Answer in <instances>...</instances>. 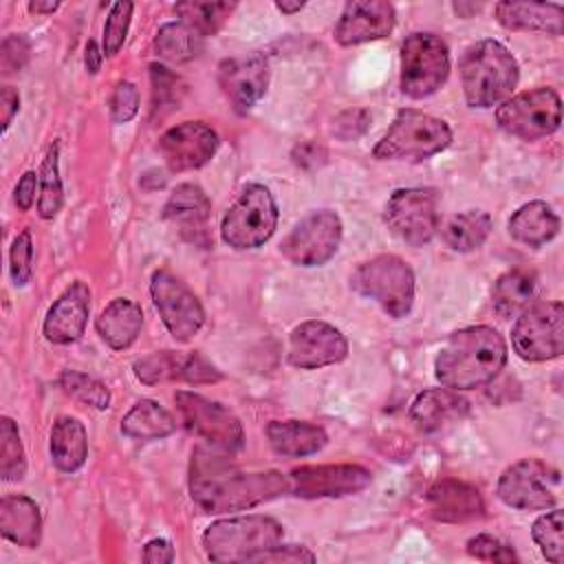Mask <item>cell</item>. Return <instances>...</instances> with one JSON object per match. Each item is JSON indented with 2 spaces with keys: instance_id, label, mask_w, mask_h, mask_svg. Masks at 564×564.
<instances>
[{
  "instance_id": "d6986e66",
  "label": "cell",
  "mask_w": 564,
  "mask_h": 564,
  "mask_svg": "<svg viewBox=\"0 0 564 564\" xmlns=\"http://www.w3.org/2000/svg\"><path fill=\"white\" fill-rule=\"evenodd\" d=\"M220 145L216 130L203 121H183L159 137V152L172 172L198 170Z\"/></svg>"
},
{
  "instance_id": "8d00e7d4",
  "label": "cell",
  "mask_w": 564,
  "mask_h": 564,
  "mask_svg": "<svg viewBox=\"0 0 564 564\" xmlns=\"http://www.w3.org/2000/svg\"><path fill=\"white\" fill-rule=\"evenodd\" d=\"M64 203V189L59 178V143L53 141L46 150V156L42 161L40 170V198H37V214L44 220H51L57 216Z\"/></svg>"
},
{
  "instance_id": "7dc6e473",
  "label": "cell",
  "mask_w": 564,
  "mask_h": 564,
  "mask_svg": "<svg viewBox=\"0 0 564 564\" xmlns=\"http://www.w3.org/2000/svg\"><path fill=\"white\" fill-rule=\"evenodd\" d=\"M315 553L306 546H300V544H275L271 546L269 551L260 553L256 557V562H275V564H302V562H315Z\"/></svg>"
},
{
  "instance_id": "603a6c76",
  "label": "cell",
  "mask_w": 564,
  "mask_h": 564,
  "mask_svg": "<svg viewBox=\"0 0 564 564\" xmlns=\"http://www.w3.org/2000/svg\"><path fill=\"white\" fill-rule=\"evenodd\" d=\"M90 315V289L84 282H73L48 308L44 317V337L51 344H73L84 335Z\"/></svg>"
},
{
  "instance_id": "ba28073f",
  "label": "cell",
  "mask_w": 564,
  "mask_h": 564,
  "mask_svg": "<svg viewBox=\"0 0 564 564\" xmlns=\"http://www.w3.org/2000/svg\"><path fill=\"white\" fill-rule=\"evenodd\" d=\"M449 75V48L434 33H412L401 44V90L412 99L434 95Z\"/></svg>"
},
{
  "instance_id": "b9f144b4",
  "label": "cell",
  "mask_w": 564,
  "mask_h": 564,
  "mask_svg": "<svg viewBox=\"0 0 564 564\" xmlns=\"http://www.w3.org/2000/svg\"><path fill=\"white\" fill-rule=\"evenodd\" d=\"M9 273L15 286H24L31 280L33 273V240L31 231H20L9 249Z\"/></svg>"
},
{
  "instance_id": "5b68a950",
  "label": "cell",
  "mask_w": 564,
  "mask_h": 564,
  "mask_svg": "<svg viewBox=\"0 0 564 564\" xmlns=\"http://www.w3.org/2000/svg\"><path fill=\"white\" fill-rule=\"evenodd\" d=\"M452 143L449 126L427 112L403 108L388 132L377 141L372 154L379 161H425Z\"/></svg>"
},
{
  "instance_id": "7bdbcfd3",
  "label": "cell",
  "mask_w": 564,
  "mask_h": 564,
  "mask_svg": "<svg viewBox=\"0 0 564 564\" xmlns=\"http://www.w3.org/2000/svg\"><path fill=\"white\" fill-rule=\"evenodd\" d=\"M467 553L482 562H518V555L509 544L487 533H478L467 540Z\"/></svg>"
},
{
  "instance_id": "db71d44e",
  "label": "cell",
  "mask_w": 564,
  "mask_h": 564,
  "mask_svg": "<svg viewBox=\"0 0 564 564\" xmlns=\"http://www.w3.org/2000/svg\"><path fill=\"white\" fill-rule=\"evenodd\" d=\"M101 59H104V48H99L97 42H88L86 44V53H84V66L90 75H97L101 68Z\"/></svg>"
},
{
  "instance_id": "e0dca14e",
  "label": "cell",
  "mask_w": 564,
  "mask_h": 564,
  "mask_svg": "<svg viewBox=\"0 0 564 564\" xmlns=\"http://www.w3.org/2000/svg\"><path fill=\"white\" fill-rule=\"evenodd\" d=\"M348 341L339 328L322 319H306L289 335L286 359L293 368L315 370L344 361Z\"/></svg>"
},
{
  "instance_id": "8992f818",
  "label": "cell",
  "mask_w": 564,
  "mask_h": 564,
  "mask_svg": "<svg viewBox=\"0 0 564 564\" xmlns=\"http://www.w3.org/2000/svg\"><path fill=\"white\" fill-rule=\"evenodd\" d=\"M350 286L359 295L375 300L394 319L412 311L414 273L410 264L394 253H379L361 262L350 278Z\"/></svg>"
},
{
  "instance_id": "f6af8a7d",
  "label": "cell",
  "mask_w": 564,
  "mask_h": 564,
  "mask_svg": "<svg viewBox=\"0 0 564 564\" xmlns=\"http://www.w3.org/2000/svg\"><path fill=\"white\" fill-rule=\"evenodd\" d=\"M29 53H31V44L24 35H20V33L7 35L2 40V48H0L2 75H13V73L22 70L24 64L29 62Z\"/></svg>"
},
{
  "instance_id": "6da1fadb",
  "label": "cell",
  "mask_w": 564,
  "mask_h": 564,
  "mask_svg": "<svg viewBox=\"0 0 564 564\" xmlns=\"http://www.w3.org/2000/svg\"><path fill=\"white\" fill-rule=\"evenodd\" d=\"M289 491L280 471H245L214 445H198L189 460V496L205 513H231Z\"/></svg>"
},
{
  "instance_id": "7a4b0ae2",
  "label": "cell",
  "mask_w": 564,
  "mask_h": 564,
  "mask_svg": "<svg viewBox=\"0 0 564 564\" xmlns=\"http://www.w3.org/2000/svg\"><path fill=\"white\" fill-rule=\"evenodd\" d=\"M507 364V341L491 326H467L447 337L434 359V375L452 390H474L498 377Z\"/></svg>"
},
{
  "instance_id": "ac0fdd59",
  "label": "cell",
  "mask_w": 564,
  "mask_h": 564,
  "mask_svg": "<svg viewBox=\"0 0 564 564\" xmlns=\"http://www.w3.org/2000/svg\"><path fill=\"white\" fill-rule=\"evenodd\" d=\"M134 377L145 383L163 381H187V383H216L223 372L200 352H178V350H156L134 361Z\"/></svg>"
},
{
  "instance_id": "681fc988",
  "label": "cell",
  "mask_w": 564,
  "mask_h": 564,
  "mask_svg": "<svg viewBox=\"0 0 564 564\" xmlns=\"http://www.w3.org/2000/svg\"><path fill=\"white\" fill-rule=\"evenodd\" d=\"M150 77H152V88H154V104H163L176 95V75L170 73L163 64H152L150 66Z\"/></svg>"
},
{
  "instance_id": "30bf717a",
  "label": "cell",
  "mask_w": 564,
  "mask_h": 564,
  "mask_svg": "<svg viewBox=\"0 0 564 564\" xmlns=\"http://www.w3.org/2000/svg\"><path fill=\"white\" fill-rule=\"evenodd\" d=\"M511 346L524 361H549L564 352V304L535 302L516 317Z\"/></svg>"
},
{
  "instance_id": "d4e9b609",
  "label": "cell",
  "mask_w": 564,
  "mask_h": 564,
  "mask_svg": "<svg viewBox=\"0 0 564 564\" xmlns=\"http://www.w3.org/2000/svg\"><path fill=\"white\" fill-rule=\"evenodd\" d=\"M469 412L467 399L452 388H430L416 394L410 405V421L421 432H441L458 421H463Z\"/></svg>"
},
{
  "instance_id": "52a82bcc",
  "label": "cell",
  "mask_w": 564,
  "mask_h": 564,
  "mask_svg": "<svg viewBox=\"0 0 564 564\" xmlns=\"http://www.w3.org/2000/svg\"><path fill=\"white\" fill-rule=\"evenodd\" d=\"M278 227V205L269 187L247 185L229 205L220 220V238L234 249H256L264 245Z\"/></svg>"
},
{
  "instance_id": "cb8c5ba5",
  "label": "cell",
  "mask_w": 564,
  "mask_h": 564,
  "mask_svg": "<svg viewBox=\"0 0 564 564\" xmlns=\"http://www.w3.org/2000/svg\"><path fill=\"white\" fill-rule=\"evenodd\" d=\"M427 511L438 522H469L485 516V500L480 491L456 478L436 480L425 494Z\"/></svg>"
},
{
  "instance_id": "836d02e7",
  "label": "cell",
  "mask_w": 564,
  "mask_h": 564,
  "mask_svg": "<svg viewBox=\"0 0 564 564\" xmlns=\"http://www.w3.org/2000/svg\"><path fill=\"white\" fill-rule=\"evenodd\" d=\"M491 227H494V223H491V216L487 212L467 209V212L454 214L452 218H447L443 223L441 238L449 249L467 253V251H474V249L482 247Z\"/></svg>"
},
{
  "instance_id": "f35d334b",
  "label": "cell",
  "mask_w": 564,
  "mask_h": 564,
  "mask_svg": "<svg viewBox=\"0 0 564 564\" xmlns=\"http://www.w3.org/2000/svg\"><path fill=\"white\" fill-rule=\"evenodd\" d=\"M533 542L538 544L540 553L551 564H562L564 560V513L562 509H553L542 513L531 527Z\"/></svg>"
},
{
  "instance_id": "ffe728a7",
  "label": "cell",
  "mask_w": 564,
  "mask_h": 564,
  "mask_svg": "<svg viewBox=\"0 0 564 564\" xmlns=\"http://www.w3.org/2000/svg\"><path fill=\"white\" fill-rule=\"evenodd\" d=\"M218 82L238 112L251 110L269 86V62L260 53L229 57L218 68Z\"/></svg>"
},
{
  "instance_id": "44dd1931",
  "label": "cell",
  "mask_w": 564,
  "mask_h": 564,
  "mask_svg": "<svg viewBox=\"0 0 564 564\" xmlns=\"http://www.w3.org/2000/svg\"><path fill=\"white\" fill-rule=\"evenodd\" d=\"M397 22L394 7L386 0H352L346 2L337 26L335 40L341 46H355L381 40L392 33Z\"/></svg>"
},
{
  "instance_id": "f907efd6",
  "label": "cell",
  "mask_w": 564,
  "mask_h": 564,
  "mask_svg": "<svg viewBox=\"0 0 564 564\" xmlns=\"http://www.w3.org/2000/svg\"><path fill=\"white\" fill-rule=\"evenodd\" d=\"M37 185H40V176H37L33 170H29V172H24V174L20 176V181H18V185H15V192H13V200H15L18 209H22V212H29V209H31V205H33V200H35Z\"/></svg>"
},
{
  "instance_id": "11a10c76",
  "label": "cell",
  "mask_w": 564,
  "mask_h": 564,
  "mask_svg": "<svg viewBox=\"0 0 564 564\" xmlns=\"http://www.w3.org/2000/svg\"><path fill=\"white\" fill-rule=\"evenodd\" d=\"M57 9H59V2H42V0H31L29 2V11L37 13V15H48Z\"/></svg>"
},
{
  "instance_id": "4316f807",
  "label": "cell",
  "mask_w": 564,
  "mask_h": 564,
  "mask_svg": "<svg viewBox=\"0 0 564 564\" xmlns=\"http://www.w3.org/2000/svg\"><path fill=\"white\" fill-rule=\"evenodd\" d=\"M0 533L22 549H35L42 540V516L35 500L20 494L4 496L0 500Z\"/></svg>"
},
{
  "instance_id": "d6a6232c",
  "label": "cell",
  "mask_w": 564,
  "mask_h": 564,
  "mask_svg": "<svg viewBox=\"0 0 564 564\" xmlns=\"http://www.w3.org/2000/svg\"><path fill=\"white\" fill-rule=\"evenodd\" d=\"M176 430L174 416L154 399L137 401L121 419V432L134 441L165 438Z\"/></svg>"
},
{
  "instance_id": "1f68e13d",
  "label": "cell",
  "mask_w": 564,
  "mask_h": 564,
  "mask_svg": "<svg viewBox=\"0 0 564 564\" xmlns=\"http://www.w3.org/2000/svg\"><path fill=\"white\" fill-rule=\"evenodd\" d=\"M51 458L59 471H77L88 456L86 427L75 416H59L51 427Z\"/></svg>"
},
{
  "instance_id": "74e56055",
  "label": "cell",
  "mask_w": 564,
  "mask_h": 564,
  "mask_svg": "<svg viewBox=\"0 0 564 564\" xmlns=\"http://www.w3.org/2000/svg\"><path fill=\"white\" fill-rule=\"evenodd\" d=\"M26 474V454L20 441L18 425L9 419H0V476L7 482L22 480Z\"/></svg>"
},
{
  "instance_id": "484cf974",
  "label": "cell",
  "mask_w": 564,
  "mask_h": 564,
  "mask_svg": "<svg viewBox=\"0 0 564 564\" xmlns=\"http://www.w3.org/2000/svg\"><path fill=\"white\" fill-rule=\"evenodd\" d=\"M496 20L509 31H540L553 37L564 33V7L557 2H516L496 4Z\"/></svg>"
},
{
  "instance_id": "9c48e42d",
  "label": "cell",
  "mask_w": 564,
  "mask_h": 564,
  "mask_svg": "<svg viewBox=\"0 0 564 564\" xmlns=\"http://www.w3.org/2000/svg\"><path fill=\"white\" fill-rule=\"evenodd\" d=\"M496 123L522 141L549 137L562 123V99L549 86L524 90L498 106Z\"/></svg>"
},
{
  "instance_id": "277c9868",
  "label": "cell",
  "mask_w": 564,
  "mask_h": 564,
  "mask_svg": "<svg viewBox=\"0 0 564 564\" xmlns=\"http://www.w3.org/2000/svg\"><path fill=\"white\" fill-rule=\"evenodd\" d=\"M282 535V524L271 516H234L216 520L205 529L203 549L212 562L247 564L280 544Z\"/></svg>"
},
{
  "instance_id": "4dcf8cb0",
  "label": "cell",
  "mask_w": 564,
  "mask_h": 564,
  "mask_svg": "<svg viewBox=\"0 0 564 564\" xmlns=\"http://www.w3.org/2000/svg\"><path fill=\"white\" fill-rule=\"evenodd\" d=\"M509 234L513 240L538 249L560 234V218L544 200H531L513 212Z\"/></svg>"
},
{
  "instance_id": "c3c4849f",
  "label": "cell",
  "mask_w": 564,
  "mask_h": 564,
  "mask_svg": "<svg viewBox=\"0 0 564 564\" xmlns=\"http://www.w3.org/2000/svg\"><path fill=\"white\" fill-rule=\"evenodd\" d=\"M291 159L302 170H317V167H322L326 163L328 150L322 143H317V141H302V143H297L293 148Z\"/></svg>"
},
{
  "instance_id": "ee69618b",
  "label": "cell",
  "mask_w": 564,
  "mask_h": 564,
  "mask_svg": "<svg viewBox=\"0 0 564 564\" xmlns=\"http://www.w3.org/2000/svg\"><path fill=\"white\" fill-rule=\"evenodd\" d=\"M139 112V90L132 82H119L110 95V119L128 123Z\"/></svg>"
},
{
  "instance_id": "f5cc1de1",
  "label": "cell",
  "mask_w": 564,
  "mask_h": 564,
  "mask_svg": "<svg viewBox=\"0 0 564 564\" xmlns=\"http://www.w3.org/2000/svg\"><path fill=\"white\" fill-rule=\"evenodd\" d=\"M20 108V95L18 90H13L11 86H2L0 90V110H2V130H7L11 126L13 115Z\"/></svg>"
},
{
  "instance_id": "2e32d148",
  "label": "cell",
  "mask_w": 564,
  "mask_h": 564,
  "mask_svg": "<svg viewBox=\"0 0 564 564\" xmlns=\"http://www.w3.org/2000/svg\"><path fill=\"white\" fill-rule=\"evenodd\" d=\"M289 494L300 498H339L366 489L372 474L352 463L337 465H302L286 474Z\"/></svg>"
},
{
  "instance_id": "7402d4cb",
  "label": "cell",
  "mask_w": 564,
  "mask_h": 564,
  "mask_svg": "<svg viewBox=\"0 0 564 564\" xmlns=\"http://www.w3.org/2000/svg\"><path fill=\"white\" fill-rule=\"evenodd\" d=\"M209 216L212 200L207 198L203 187L194 183L178 185L163 205V218L176 227L181 238L203 249L212 247Z\"/></svg>"
},
{
  "instance_id": "60d3db41",
  "label": "cell",
  "mask_w": 564,
  "mask_h": 564,
  "mask_svg": "<svg viewBox=\"0 0 564 564\" xmlns=\"http://www.w3.org/2000/svg\"><path fill=\"white\" fill-rule=\"evenodd\" d=\"M132 2H115L108 11L106 24H104V53L115 55L126 42V33L132 18Z\"/></svg>"
},
{
  "instance_id": "bcb514c9",
  "label": "cell",
  "mask_w": 564,
  "mask_h": 564,
  "mask_svg": "<svg viewBox=\"0 0 564 564\" xmlns=\"http://www.w3.org/2000/svg\"><path fill=\"white\" fill-rule=\"evenodd\" d=\"M372 121V115L370 110L366 108H350V110H344L341 115L335 117L333 121V134L341 141H350V139H357L361 137L368 126Z\"/></svg>"
},
{
  "instance_id": "4fadbf2b",
  "label": "cell",
  "mask_w": 564,
  "mask_h": 564,
  "mask_svg": "<svg viewBox=\"0 0 564 564\" xmlns=\"http://www.w3.org/2000/svg\"><path fill=\"white\" fill-rule=\"evenodd\" d=\"M388 229L410 247L427 245L438 231V196L427 187L394 189L383 212Z\"/></svg>"
},
{
  "instance_id": "ab89813d",
  "label": "cell",
  "mask_w": 564,
  "mask_h": 564,
  "mask_svg": "<svg viewBox=\"0 0 564 564\" xmlns=\"http://www.w3.org/2000/svg\"><path fill=\"white\" fill-rule=\"evenodd\" d=\"M57 383L68 397L77 399L84 405H90L95 410H106L110 405V390L106 388V383L90 375H84L79 370H62Z\"/></svg>"
},
{
  "instance_id": "d590c367",
  "label": "cell",
  "mask_w": 564,
  "mask_h": 564,
  "mask_svg": "<svg viewBox=\"0 0 564 564\" xmlns=\"http://www.w3.org/2000/svg\"><path fill=\"white\" fill-rule=\"evenodd\" d=\"M200 40L203 37L198 33H194L187 24L167 22L159 29L156 40H154V48H156L159 57H163L167 62H174V64H181V62H189L198 55Z\"/></svg>"
},
{
  "instance_id": "e575fe53",
  "label": "cell",
  "mask_w": 564,
  "mask_h": 564,
  "mask_svg": "<svg viewBox=\"0 0 564 564\" xmlns=\"http://www.w3.org/2000/svg\"><path fill=\"white\" fill-rule=\"evenodd\" d=\"M236 2H205V0H185L176 2L174 11L183 24H187L200 37L216 35L227 18L234 13Z\"/></svg>"
},
{
  "instance_id": "f546056e",
  "label": "cell",
  "mask_w": 564,
  "mask_h": 564,
  "mask_svg": "<svg viewBox=\"0 0 564 564\" xmlns=\"http://www.w3.org/2000/svg\"><path fill=\"white\" fill-rule=\"evenodd\" d=\"M538 293L540 284L533 271L511 269L496 280L491 289V304L500 317H518L522 311L538 302Z\"/></svg>"
},
{
  "instance_id": "5bb4252c",
  "label": "cell",
  "mask_w": 564,
  "mask_h": 564,
  "mask_svg": "<svg viewBox=\"0 0 564 564\" xmlns=\"http://www.w3.org/2000/svg\"><path fill=\"white\" fill-rule=\"evenodd\" d=\"M341 218L330 209L306 214L280 242V253L295 267L326 264L341 242Z\"/></svg>"
},
{
  "instance_id": "f1b7e54d",
  "label": "cell",
  "mask_w": 564,
  "mask_h": 564,
  "mask_svg": "<svg viewBox=\"0 0 564 564\" xmlns=\"http://www.w3.org/2000/svg\"><path fill=\"white\" fill-rule=\"evenodd\" d=\"M267 438L275 454L300 458L319 452L328 443L324 427L308 421H271L267 425Z\"/></svg>"
},
{
  "instance_id": "7c38bea8",
  "label": "cell",
  "mask_w": 564,
  "mask_h": 564,
  "mask_svg": "<svg viewBox=\"0 0 564 564\" xmlns=\"http://www.w3.org/2000/svg\"><path fill=\"white\" fill-rule=\"evenodd\" d=\"M557 469L540 458H522L500 474L496 494L507 507L542 511L557 505Z\"/></svg>"
},
{
  "instance_id": "9f6ffc18",
  "label": "cell",
  "mask_w": 564,
  "mask_h": 564,
  "mask_svg": "<svg viewBox=\"0 0 564 564\" xmlns=\"http://www.w3.org/2000/svg\"><path fill=\"white\" fill-rule=\"evenodd\" d=\"M275 9L280 11V13H286V15H293V13H297L300 9H304V2H275Z\"/></svg>"
},
{
  "instance_id": "816d5d0a",
  "label": "cell",
  "mask_w": 564,
  "mask_h": 564,
  "mask_svg": "<svg viewBox=\"0 0 564 564\" xmlns=\"http://www.w3.org/2000/svg\"><path fill=\"white\" fill-rule=\"evenodd\" d=\"M176 553H174V546L170 540L165 538H154L150 540L145 546H143V553H141V560L148 562V564H170L174 562Z\"/></svg>"
},
{
  "instance_id": "83f0119b",
  "label": "cell",
  "mask_w": 564,
  "mask_h": 564,
  "mask_svg": "<svg viewBox=\"0 0 564 564\" xmlns=\"http://www.w3.org/2000/svg\"><path fill=\"white\" fill-rule=\"evenodd\" d=\"M143 326V311L134 300L117 297L112 300L95 319L97 335L112 350H123L134 344Z\"/></svg>"
},
{
  "instance_id": "8fae6325",
  "label": "cell",
  "mask_w": 564,
  "mask_h": 564,
  "mask_svg": "<svg viewBox=\"0 0 564 564\" xmlns=\"http://www.w3.org/2000/svg\"><path fill=\"white\" fill-rule=\"evenodd\" d=\"M174 401H176V410L181 414L183 425L192 434H196L198 438L207 441L209 445L227 454L242 449L245 445L242 423L223 403L189 390H178L174 394Z\"/></svg>"
},
{
  "instance_id": "9a60e30c",
  "label": "cell",
  "mask_w": 564,
  "mask_h": 564,
  "mask_svg": "<svg viewBox=\"0 0 564 564\" xmlns=\"http://www.w3.org/2000/svg\"><path fill=\"white\" fill-rule=\"evenodd\" d=\"M152 302L176 341H189L205 324V311L196 293L167 269H159L150 280Z\"/></svg>"
},
{
  "instance_id": "6f0895ef",
  "label": "cell",
  "mask_w": 564,
  "mask_h": 564,
  "mask_svg": "<svg viewBox=\"0 0 564 564\" xmlns=\"http://www.w3.org/2000/svg\"><path fill=\"white\" fill-rule=\"evenodd\" d=\"M478 9H480L478 4H463V2H456V4H454V11H456V13H463V11H478Z\"/></svg>"
},
{
  "instance_id": "3957f363",
  "label": "cell",
  "mask_w": 564,
  "mask_h": 564,
  "mask_svg": "<svg viewBox=\"0 0 564 564\" xmlns=\"http://www.w3.org/2000/svg\"><path fill=\"white\" fill-rule=\"evenodd\" d=\"M465 101L471 108H491L507 101L518 86L520 66L498 40L471 44L458 64Z\"/></svg>"
}]
</instances>
